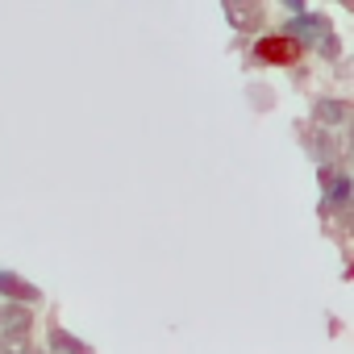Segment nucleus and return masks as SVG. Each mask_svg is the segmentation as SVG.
I'll return each instance as SVG.
<instances>
[{
  "instance_id": "obj_8",
  "label": "nucleus",
  "mask_w": 354,
  "mask_h": 354,
  "mask_svg": "<svg viewBox=\"0 0 354 354\" xmlns=\"http://www.w3.org/2000/svg\"><path fill=\"white\" fill-rule=\"evenodd\" d=\"M30 354H38V350H30Z\"/></svg>"
},
{
  "instance_id": "obj_6",
  "label": "nucleus",
  "mask_w": 354,
  "mask_h": 354,
  "mask_svg": "<svg viewBox=\"0 0 354 354\" xmlns=\"http://www.w3.org/2000/svg\"><path fill=\"white\" fill-rule=\"evenodd\" d=\"M317 121H346V104L342 100H321L317 104Z\"/></svg>"
},
{
  "instance_id": "obj_1",
  "label": "nucleus",
  "mask_w": 354,
  "mask_h": 354,
  "mask_svg": "<svg viewBox=\"0 0 354 354\" xmlns=\"http://www.w3.org/2000/svg\"><path fill=\"white\" fill-rule=\"evenodd\" d=\"M30 308H21V304H13V308H0V329L5 333H21L26 337V329H30Z\"/></svg>"
},
{
  "instance_id": "obj_7",
  "label": "nucleus",
  "mask_w": 354,
  "mask_h": 354,
  "mask_svg": "<svg viewBox=\"0 0 354 354\" xmlns=\"http://www.w3.org/2000/svg\"><path fill=\"white\" fill-rule=\"evenodd\" d=\"M333 205H346V180L333 184Z\"/></svg>"
},
{
  "instance_id": "obj_4",
  "label": "nucleus",
  "mask_w": 354,
  "mask_h": 354,
  "mask_svg": "<svg viewBox=\"0 0 354 354\" xmlns=\"http://www.w3.org/2000/svg\"><path fill=\"white\" fill-rule=\"evenodd\" d=\"M0 354H30V337H21V333H0Z\"/></svg>"
},
{
  "instance_id": "obj_3",
  "label": "nucleus",
  "mask_w": 354,
  "mask_h": 354,
  "mask_svg": "<svg viewBox=\"0 0 354 354\" xmlns=\"http://www.w3.org/2000/svg\"><path fill=\"white\" fill-rule=\"evenodd\" d=\"M50 350H55V354H92V350H88L84 342H75L67 329H50Z\"/></svg>"
},
{
  "instance_id": "obj_2",
  "label": "nucleus",
  "mask_w": 354,
  "mask_h": 354,
  "mask_svg": "<svg viewBox=\"0 0 354 354\" xmlns=\"http://www.w3.org/2000/svg\"><path fill=\"white\" fill-rule=\"evenodd\" d=\"M0 292L13 296V300H38V288L21 283V279H17V275H9V271H0Z\"/></svg>"
},
{
  "instance_id": "obj_5",
  "label": "nucleus",
  "mask_w": 354,
  "mask_h": 354,
  "mask_svg": "<svg viewBox=\"0 0 354 354\" xmlns=\"http://www.w3.org/2000/svg\"><path fill=\"white\" fill-rule=\"evenodd\" d=\"M296 34H300L304 42H317V34H325V21H321V17H300V21H296Z\"/></svg>"
}]
</instances>
